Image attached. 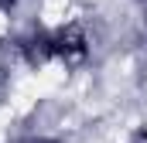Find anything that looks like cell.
Returning <instances> with one entry per match:
<instances>
[{
	"mask_svg": "<svg viewBox=\"0 0 147 143\" xmlns=\"http://www.w3.org/2000/svg\"><path fill=\"white\" fill-rule=\"evenodd\" d=\"M41 143H55V140H41Z\"/></svg>",
	"mask_w": 147,
	"mask_h": 143,
	"instance_id": "cell-3",
	"label": "cell"
},
{
	"mask_svg": "<svg viewBox=\"0 0 147 143\" xmlns=\"http://www.w3.org/2000/svg\"><path fill=\"white\" fill-rule=\"evenodd\" d=\"M24 51H28V61H31V65H41V61L55 58V55H51V37H31V41L24 44Z\"/></svg>",
	"mask_w": 147,
	"mask_h": 143,
	"instance_id": "cell-2",
	"label": "cell"
},
{
	"mask_svg": "<svg viewBox=\"0 0 147 143\" xmlns=\"http://www.w3.org/2000/svg\"><path fill=\"white\" fill-rule=\"evenodd\" d=\"M51 55L55 58H65L69 65H79L86 58V34L82 27H62L58 34H51Z\"/></svg>",
	"mask_w": 147,
	"mask_h": 143,
	"instance_id": "cell-1",
	"label": "cell"
}]
</instances>
